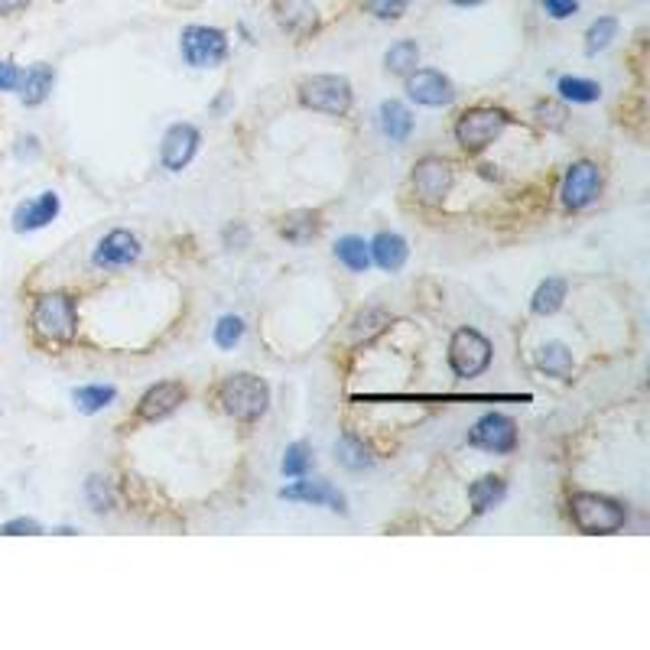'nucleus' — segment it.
Here are the masks:
<instances>
[{
	"label": "nucleus",
	"mask_w": 650,
	"mask_h": 650,
	"mask_svg": "<svg viewBox=\"0 0 650 650\" xmlns=\"http://www.w3.org/2000/svg\"><path fill=\"white\" fill-rule=\"evenodd\" d=\"M218 403L221 410L241 423H254L267 413L270 403V387L260 381L257 374H231L225 384L218 387Z\"/></svg>",
	"instance_id": "1"
},
{
	"label": "nucleus",
	"mask_w": 650,
	"mask_h": 650,
	"mask_svg": "<svg viewBox=\"0 0 650 650\" xmlns=\"http://www.w3.org/2000/svg\"><path fill=\"white\" fill-rule=\"evenodd\" d=\"M569 514H572V524L582 533H615L624 527V517H628L618 501L605 498V494H592V491L572 494Z\"/></svg>",
	"instance_id": "2"
},
{
	"label": "nucleus",
	"mask_w": 650,
	"mask_h": 650,
	"mask_svg": "<svg viewBox=\"0 0 650 650\" xmlns=\"http://www.w3.org/2000/svg\"><path fill=\"white\" fill-rule=\"evenodd\" d=\"M33 329L46 342H72L78 332L75 303L65 293H43L33 306Z\"/></svg>",
	"instance_id": "3"
},
{
	"label": "nucleus",
	"mask_w": 650,
	"mask_h": 650,
	"mask_svg": "<svg viewBox=\"0 0 650 650\" xmlns=\"http://www.w3.org/2000/svg\"><path fill=\"white\" fill-rule=\"evenodd\" d=\"M507 124H511V117L501 108H472L459 117V124H455V140H459V147L465 153H478V150H485L488 143L498 140Z\"/></svg>",
	"instance_id": "4"
},
{
	"label": "nucleus",
	"mask_w": 650,
	"mask_h": 650,
	"mask_svg": "<svg viewBox=\"0 0 650 650\" xmlns=\"http://www.w3.org/2000/svg\"><path fill=\"white\" fill-rule=\"evenodd\" d=\"M299 101L322 114H345L351 108V85L342 75H312L299 82Z\"/></svg>",
	"instance_id": "5"
},
{
	"label": "nucleus",
	"mask_w": 650,
	"mask_h": 650,
	"mask_svg": "<svg viewBox=\"0 0 650 650\" xmlns=\"http://www.w3.org/2000/svg\"><path fill=\"white\" fill-rule=\"evenodd\" d=\"M449 364L459 377H475L491 364V342L475 329H459L449 342Z\"/></svg>",
	"instance_id": "6"
},
{
	"label": "nucleus",
	"mask_w": 650,
	"mask_h": 650,
	"mask_svg": "<svg viewBox=\"0 0 650 650\" xmlns=\"http://www.w3.org/2000/svg\"><path fill=\"white\" fill-rule=\"evenodd\" d=\"M182 56L195 69H212V65L225 62L228 56V39L221 30H208V26H189L182 33Z\"/></svg>",
	"instance_id": "7"
},
{
	"label": "nucleus",
	"mask_w": 650,
	"mask_h": 650,
	"mask_svg": "<svg viewBox=\"0 0 650 650\" xmlns=\"http://www.w3.org/2000/svg\"><path fill=\"white\" fill-rule=\"evenodd\" d=\"M602 192V169L592 160H579L569 166V173L563 179V205L579 212V208L592 205Z\"/></svg>",
	"instance_id": "8"
},
{
	"label": "nucleus",
	"mask_w": 650,
	"mask_h": 650,
	"mask_svg": "<svg viewBox=\"0 0 650 650\" xmlns=\"http://www.w3.org/2000/svg\"><path fill=\"white\" fill-rule=\"evenodd\" d=\"M452 186V166L442 156H426L413 166V189L416 199L426 205H442L446 192Z\"/></svg>",
	"instance_id": "9"
},
{
	"label": "nucleus",
	"mask_w": 650,
	"mask_h": 650,
	"mask_svg": "<svg viewBox=\"0 0 650 650\" xmlns=\"http://www.w3.org/2000/svg\"><path fill=\"white\" fill-rule=\"evenodd\" d=\"M468 442L478 446V449H488V452H511L517 446V426H514L511 416L488 413L472 426Z\"/></svg>",
	"instance_id": "10"
},
{
	"label": "nucleus",
	"mask_w": 650,
	"mask_h": 650,
	"mask_svg": "<svg viewBox=\"0 0 650 650\" xmlns=\"http://www.w3.org/2000/svg\"><path fill=\"white\" fill-rule=\"evenodd\" d=\"M407 95L416 104H426V108H442L455 98L452 82L436 69H416L407 75Z\"/></svg>",
	"instance_id": "11"
},
{
	"label": "nucleus",
	"mask_w": 650,
	"mask_h": 650,
	"mask_svg": "<svg viewBox=\"0 0 650 650\" xmlns=\"http://www.w3.org/2000/svg\"><path fill=\"white\" fill-rule=\"evenodd\" d=\"M199 130L192 124H173L163 137V166L179 173L182 166H189V160L199 150Z\"/></svg>",
	"instance_id": "12"
},
{
	"label": "nucleus",
	"mask_w": 650,
	"mask_h": 650,
	"mask_svg": "<svg viewBox=\"0 0 650 650\" xmlns=\"http://www.w3.org/2000/svg\"><path fill=\"white\" fill-rule=\"evenodd\" d=\"M182 400H186V387L179 381H163V384H153L147 394L140 397L137 413L143 420H163V416L173 413Z\"/></svg>",
	"instance_id": "13"
},
{
	"label": "nucleus",
	"mask_w": 650,
	"mask_h": 650,
	"mask_svg": "<svg viewBox=\"0 0 650 650\" xmlns=\"http://www.w3.org/2000/svg\"><path fill=\"white\" fill-rule=\"evenodd\" d=\"M140 257V241L130 231H111L95 247V264L98 267H130Z\"/></svg>",
	"instance_id": "14"
},
{
	"label": "nucleus",
	"mask_w": 650,
	"mask_h": 650,
	"mask_svg": "<svg viewBox=\"0 0 650 650\" xmlns=\"http://www.w3.org/2000/svg\"><path fill=\"white\" fill-rule=\"evenodd\" d=\"M56 215H59V195L56 192H43V195H36V199L17 205V212H13V228H17V231L46 228Z\"/></svg>",
	"instance_id": "15"
},
{
	"label": "nucleus",
	"mask_w": 650,
	"mask_h": 650,
	"mask_svg": "<svg viewBox=\"0 0 650 650\" xmlns=\"http://www.w3.org/2000/svg\"><path fill=\"white\" fill-rule=\"evenodd\" d=\"M283 501H306V504H325L332 511L345 514V498L338 494L329 481H296V485L280 491Z\"/></svg>",
	"instance_id": "16"
},
{
	"label": "nucleus",
	"mask_w": 650,
	"mask_h": 650,
	"mask_svg": "<svg viewBox=\"0 0 650 650\" xmlns=\"http://www.w3.org/2000/svg\"><path fill=\"white\" fill-rule=\"evenodd\" d=\"M277 20L286 33H296V36H306L316 30L319 23V13L309 0H277Z\"/></svg>",
	"instance_id": "17"
},
{
	"label": "nucleus",
	"mask_w": 650,
	"mask_h": 650,
	"mask_svg": "<svg viewBox=\"0 0 650 650\" xmlns=\"http://www.w3.org/2000/svg\"><path fill=\"white\" fill-rule=\"evenodd\" d=\"M368 247H371V257L377 260V267L390 270V273L407 264V254H410L407 241H403L400 234H394V231H381Z\"/></svg>",
	"instance_id": "18"
},
{
	"label": "nucleus",
	"mask_w": 650,
	"mask_h": 650,
	"mask_svg": "<svg viewBox=\"0 0 650 650\" xmlns=\"http://www.w3.org/2000/svg\"><path fill=\"white\" fill-rule=\"evenodd\" d=\"M52 82H56V72H52V65L36 62L33 69L23 72V78H20V98H23V104H30V108L43 104L49 98V91H52Z\"/></svg>",
	"instance_id": "19"
},
{
	"label": "nucleus",
	"mask_w": 650,
	"mask_h": 650,
	"mask_svg": "<svg viewBox=\"0 0 650 650\" xmlns=\"http://www.w3.org/2000/svg\"><path fill=\"white\" fill-rule=\"evenodd\" d=\"M504 491H507L504 478H498V475H485V478H478L475 485L468 488V498H472V511H475V514L491 511V507L504 498Z\"/></svg>",
	"instance_id": "20"
},
{
	"label": "nucleus",
	"mask_w": 650,
	"mask_h": 650,
	"mask_svg": "<svg viewBox=\"0 0 650 650\" xmlns=\"http://www.w3.org/2000/svg\"><path fill=\"white\" fill-rule=\"evenodd\" d=\"M381 127H384V134L390 140L403 143V140L410 137V130H413V117H410V111L403 108L400 101H384L381 104Z\"/></svg>",
	"instance_id": "21"
},
{
	"label": "nucleus",
	"mask_w": 650,
	"mask_h": 650,
	"mask_svg": "<svg viewBox=\"0 0 650 650\" xmlns=\"http://www.w3.org/2000/svg\"><path fill=\"white\" fill-rule=\"evenodd\" d=\"M319 215L316 212H293V215H286L283 218V225H280V234L286 241H293V244H306L309 238H316L319 234Z\"/></svg>",
	"instance_id": "22"
},
{
	"label": "nucleus",
	"mask_w": 650,
	"mask_h": 650,
	"mask_svg": "<svg viewBox=\"0 0 650 650\" xmlns=\"http://www.w3.org/2000/svg\"><path fill=\"white\" fill-rule=\"evenodd\" d=\"M563 299H566V280L550 277L537 286V293H533V299H530V309L537 312V316H550V312L563 306Z\"/></svg>",
	"instance_id": "23"
},
{
	"label": "nucleus",
	"mask_w": 650,
	"mask_h": 650,
	"mask_svg": "<svg viewBox=\"0 0 650 650\" xmlns=\"http://www.w3.org/2000/svg\"><path fill=\"white\" fill-rule=\"evenodd\" d=\"M537 364H540V371H546L550 377L566 381V377L572 374V351L566 345H559V342H550V345L540 348Z\"/></svg>",
	"instance_id": "24"
},
{
	"label": "nucleus",
	"mask_w": 650,
	"mask_h": 650,
	"mask_svg": "<svg viewBox=\"0 0 650 650\" xmlns=\"http://www.w3.org/2000/svg\"><path fill=\"white\" fill-rule=\"evenodd\" d=\"M390 325V316L384 309H364L355 316V322H351V335H355V342H374L377 335H381L384 329Z\"/></svg>",
	"instance_id": "25"
},
{
	"label": "nucleus",
	"mask_w": 650,
	"mask_h": 650,
	"mask_svg": "<svg viewBox=\"0 0 650 650\" xmlns=\"http://www.w3.org/2000/svg\"><path fill=\"white\" fill-rule=\"evenodd\" d=\"M387 72H394V75H410L416 69V62H420V49H416L413 39H400L397 46H390L387 49Z\"/></svg>",
	"instance_id": "26"
},
{
	"label": "nucleus",
	"mask_w": 650,
	"mask_h": 650,
	"mask_svg": "<svg viewBox=\"0 0 650 650\" xmlns=\"http://www.w3.org/2000/svg\"><path fill=\"white\" fill-rule=\"evenodd\" d=\"M335 257L342 260L348 270L361 273V270H368V264H371V247L364 244L361 238H342L335 244Z\"/></svg>",
	"instance_id": "27"
},
{
	"label": "nucleus",
	"mask_w": 650,
	"mask_h": 650,
	"mask_svg": "<svg viewBox=\"0 0 650 650\" xmlns=\"http://www.w3.org/2000/svg\"><path fill=\"white\" fill-rule=\"evenodd\" d=\"M117 397V390L114 387H104V384H88V387H78L72 400H75V407L82 410V413H98L104 410L108 403Z\"/></svg>",
	"instance_id": "28"
},
{
	"label": "nucleus",
	"mask_w": 650,
	"mask_h": 650,
	"mask_svg": "<svg viewBox=\"0 0 650 650\" xmlns=\"http://www.w3.org/2000/svg\"><path fill=\"white\" fill-rule=\"evenodd\" d=\"M559 95H563L566 101L589 104V101H598V95H602V88H598L595 82H589V78L566 75V78H559Z\"/></svg>",
	"instance_id": "29"
},
{
	"label": "nucleus",
	"mask_w": 650,
	"mask_h": 650,
	"mask_svg": "<svg viewBox=\"0 0 650 650\" xmlns=\"http://www.w3.org/2000/svg\"><path fill=\"white\" fill-rule=\"evenodd\" d=\"M335 452H338V462H342L345 468H355V472H358V468H364V465H371L368 449H364L355 436H342V439H338Z\"/></svg>",
	"instance_id": "30"
},
{
	"label": "nucleus",
	"mask_w": 650,
	"mask_h": 650,
	"mask_svg": "<svg viewBox=\"0 0 650 650\" xmlns=\"http://www.w3.org/2000/svg\"><path fill=\"white\" fill-rule=\"evenodd\" d=\"M615 33H618V20L615 17H602V20H595L592 26H589V33H585V52H595L598 49H605L611 39H615Z\"/></svg>",
	"instance_id": "31"
},
{
	"label": "nucleus",
	"mask_w": 650,
	"mask_h": 650,
	"mask_svg": "<svg viewBox=\"0 0 650 650\" xmlns=\"http://www.w3.org/2000/svg\"><path fill=\"white\" fill-rule=\"evenodd\" d=\"M309 465H312V449L306 446V442H293L290 449H286L283 455V475H290V478H299V475H306L309 472Z\"/></svg>",
	"instance_id": "32"
},
{
	"label": "nucleus",
	"mask_w": 650,
	"mask_h": 650,
	"mask_svg": "<svg viewBox=\"0 0 650 650\" xmlns=\"http://www.w3.org/2000/svg\"><path fill=\"white\" fill-rule=\"evenodd\" d=\"M241 335H244V322L238 316L218 319V325H215V345L218 348H234L241 342Z\"/></svg>",
	"instance_id": "33"
},
{
	"label": "nucleus",
	"mask_w": 650,
	"mask_h": 650,
	"mask_svg": "<svg viewBox=\"0 0 650 650\" xmlns=\"http://www.w3.org/2000/svg\"><path fill=\"white\" fill-rule=\"evenodd\" d=\"M533 117L543 124V127H563L566 124V108L556 101H540L537 108H533Z\"/></svg>",
	"instance_id": "34"
},
{
	"label": "nucleus",
	"mask_w": 650,
	"mask_h": 650,
	"mask_svg": "<svg viewBox=\"0 0 650 650\" xmlns=\"http://www.w3.org/2000/svg\"><path fill=\"white\" fill-rule=\"evenodd\" d=\"M88 501H91V507H95L98 514L111 507V491H108V485H104L101 478H88Z\"/></svg>",
	"instance_id": "35"
},
{
	"label": "nucleus",
	"mask_w": 650,
	"mask_h": 650,
	"mask_svg": "<svg viewBox=\"0 0 650 650\" xmlns=\"http://www.w3.org/2000/svg\"><path fill=\"white\" fill-rule=\"evenodd\" d=\"M0 533H4V537H36V533H43V527L36 524L33 517H17V520H10V524H4L0 527Z\"/></svg>",
	"instance_id": "36"
},
{
	"label": "nucleus",
	"mask_w": 650,
	"mask_h": 650,
	"mask_svg": "<svg viewBox=\"0 0 650 650\" xmlns=\"http://www.w3.org/2000/svg\"><path fill=\"white\" fill-rule=\"evenodd\" d=\"M403 7H407V0H368V10L381 20H397Z\"/></svg>",
	"instance_id": "37"
},
{
	"label": "nucleus",
	"mask_w": 650,
	"mask_h": 650,
	"mask_svg": "<svg viewBox=\"0 0 650 650\" xmlns=\"http://www.w3.org/2000/svg\"><path fill=\"white\" fill-rule=\"evenodd\" d=\"M20 65L17 62H10V59H0V91H13V88H20Z\"/></svg>",
	"instance_id": "38"
},
{
	"label": "nucleus",
	"mask_w": 650,
	"mask_h": 650,
	"mask_svg": "<svg viewBox=\"0 0 650 650\" xmlns=\"http://www.w3.org/2000/svg\"><path fill=\"white\" fill-rule=\"evenodd\" d=\"M543 7H546V13L550 17H556V20H566V17H572L576 13V0H543Z\"/></svg>",
	"instance_id": "39"
},
{
	"label": "nucleus",
	"mask_w": 650,
	"mask_h": 650,
	"mask_svg": "<svg viewBox=\"0 0 650 650\" xmlns=\"http://www.w3.org/2000/svg\"><path fill=\"white\" fill-rule=\"evenodd\" d=\"M26 4H30V0H0V13H4V17H10V13H20Z\"/></svg>",
	"instance_id": "40"
},
{
	"label": "nucleus",
	"mask_w": 650,
	"mask_h": 650,
	"mask_svg": "<svg viewBox=\"0 0 650 650\" xmlns=\"http://www.w3.org/2000/svg\"><path fill=\"white\" fill-rule=\"evenodd\" d=\"M452 4H462V7H472V4H481V0H452Z\"/></svg>",
	"instance_id": "41"
}]
</instances>
